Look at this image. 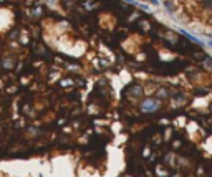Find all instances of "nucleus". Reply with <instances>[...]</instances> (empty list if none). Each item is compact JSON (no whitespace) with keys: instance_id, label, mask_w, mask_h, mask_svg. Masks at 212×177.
<instances>
[{"instance_id":"1","label":"nucleus","mask_w":212,"mask_h":177,"mask_svg":"<svg viewBox=\"0 0 212 177\" xmlns=\"http://www.w3.org/2000/svg\"><path fill=\"white\" fill-rule=\"evenodd\" d=\"M159 109V101L154 98H146L143 103H141V111L143 113H154Z\"/></svg>"},{"instance_id":"2","label":"nucleus","mask_w":212,"mask_h":177,"mask_svg":"<svg viewBox=\"0 0 212 177\" xmlns=\"http://www.w3.org/2000/svg\"><path fill=\"white\" fill-rule=\"evenodd\" d=\"M131 93L134 94V96H139L141 94V86H134V90H131Z\"/></svg>"},{"instance_id":"3","label":"nucleus","mask_w":212,"mask_h":177,"mask_svg":"<svg viewBox=\"0 0 212 177\" xmlns=\"http://www.w3.org/2000/svg\"><path fill=\"white\" fill-rule=\"evenodd\" d=\"M157 94H159V96H162V98H167V91H166V90H161Z\"/></svg>"}]
</instances>
